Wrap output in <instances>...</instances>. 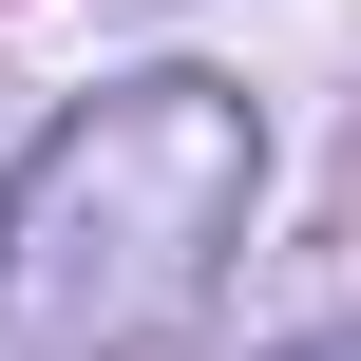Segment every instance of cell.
Returning <instances> with one entry per match:
<instances>
[{
    "label": "cell",
    "instance_id": "7a4b0ae2",
    "mask_svg": "<svg viewBox=\"0 0 361 361\" xmlns=\"http://www.w3.org/2000/svg\"><path fill=\"white\" fill-rule=\"evenodd\" d=\"M286 361H361V343H286Z\"/></svg>",
    "mask_w": 361,
    "mask_h": 361
},
{
    "label": "cell",
    "instance_id": "6da1fadb",
    "mask_svg": "<svg viewBox=\"0 0 361 361\" xmlns=\"http://www.w3.org/2000/svg\"><path fill=\"white\" fill-rule=\"evenodd\" d=\"M247 190H267V114L228 76H114L95 114H57L38 171L0 190V361H133L209 324Z\"/></svg>",
    "mask_w": 361,
    "mask_h": 361
}]
</instances>
